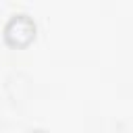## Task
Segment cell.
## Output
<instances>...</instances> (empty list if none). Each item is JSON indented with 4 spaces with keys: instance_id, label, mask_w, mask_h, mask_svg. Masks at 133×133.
I'll return each mask as SVG.
<instances>
[{
    "instance_id": "1",
    "label": "cell",
    "mask_w": 133,
    "mask_h": 133,
    "mask_svg": "<svg viewBox=\"0 0 133 133\" xmlns=\"http://www.w3.org/2000/svg\"><path fill=\"white\" fill-rule=\"evenodd\" d=\"M33 33H35V25H33V21L27 15L12 17L6 23V27H4L6 42L12 44V46H25V44H29V39L33 37Z\"/></svg>"
},
{
    "instance_id": "3",
    "label": "cell",
    "mask_w": 133,
    "mask_h": 133,
    "mask_svg": "<svg viewBox=\"0 0 133 133\" xmlns=\"http://www.w3.org/2000/svg\"><path fill=\"white\" fill-rule=\"evenodd\" d=\"M31 133H44V131H31Z\"/></svg>"
},
{
    "instance_id": "2",
    "label": "cell",
    "mask_w": 133,
    "mask_h": 133,
    "mask_svg": "<svg viewBox=\"0 0 133 133\" xmlns=\"http://www.w3.org/2000/svg\"><path fill=\"white\" fill-rule=\"evenodd\" d=\"M29 89V83H27V77L23 75V73H12L8 79H6V91H8V96H12L15 94V98L12 100H21V94H19V89Z\"/></svg>"
}]
</instances>
